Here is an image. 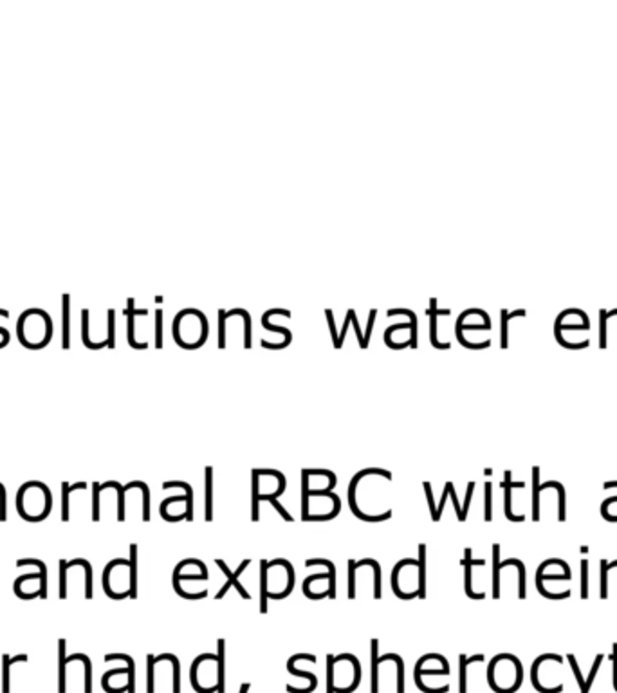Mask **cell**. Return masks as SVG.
Listing matches in <instances>:
<instances>
[{
    "label": "cell",
    "mask_w": 617,
    "mask_h": 693,
    "mask_svg": "<svg viewBox=\"0 0 617 693\" xmlns=\"http://www.w3.org/2000/svg\"><path fill=\"white\" fill-rule=\"evenodd\" d=\"M226 641H217V655L202 654L192 664L190 679L199 693H224V675H226Z\"/></svg>",
    "instance_id": "1"
},
{
    "label": "cell",
    "mask_w": 617,
    "mask_h": 693,
    "mask_svg": "<svg viewBox=\"0 0 617 693\" xmlns=\"http://www.w3.org/2000/svg\"><path fill=\"white\" fill-rule=\"evenodd\" d=\"M16 511L26 522H43L53 511V493L49 486L40 481H27L16 493Z\"/></svg>",
    "instance_id": "2"
},
{
    "label": "cell",
    "mask_w": 617,
    "mask_h": 693,
    "mask_svg": "<svg viewBox=\"0 0 617 693\" xmlns=\"http://www.w3.org/2000/svg\"><path fill=\"white\" fill-rule=\"evenodd\" d=\"M16 338L29 351L46 349L53 339V320L42 309H27L16 324Z\"/></svg>",
    "instance_id": "3"
},
{
    "label": "cell",
    "mask_w": 617,
    "mask_h": 693,
    "mask_svg": "<svg viewBox=\"0 0 617 693\" xmlns=\"http://www.w3.org/2000/svg\"><path fill=\"white\" fill-rule=\"evenodd\" d=\"M524 681L520 659L511 654L494 655L487 668V682L497 693H514Z\"/></svg>",
    "instance_id": "4"
},
{
    "label": "cell",
    "mask_w": 617,
    "mask_h": 693,
    "mask_svg": "<svg viewBox=\"0 0 617 693\" xmlns=\"http://www.w3.org/2000/svg\"><path fill=\"white\" fill-rule=\"evenodd\" d=\"M35 567V573L22 574L13 583V590L15 596L20 600H35V597H42L47 600V583H49V570H47V563L40 558H20L16 560V567Z\"/></svg>",
    "instance_id": "5"
},
{
    "label": "cell",
    "mask_w": 617,
    "mask_h": 693,
    "mask_svg": "<svg viewBox=\"0 0 617 693\" xmlns=\"http://www.w3.org/2000/svg\"><path fill=\"white\" fill-rule=\"evenodd\" d=\"M103 590L110 600L130 597V562L125 558H114L103 569Z\"/></svg>",
    "instance_id": "6"
},
{
    "label": "cell",
    "mask_w": 617,
    "mask_h": 693,
    "mask_svg": "<svg viewBox=\"0 0 617 693\" xmlns=\"http://www.w3.org/2000/svg\"><path fill=\"white\" fill-rule=\"evenodd\" d=\"M571 567H569V563L565 560H545L536 570V589H544L549 583H569L571 582Z\"/></svg>",
    "instance_id": "7"
},
{
    "label": "cell",
    "mask_w": 617,
    "mask_h": 693,
    "mask_svg": "<svg viewBox=\"0 0 617 693\" xmlns=\"http://www.w3.org/2000/svg\"><path fill=\"white\" fill-rule=\"evenodd\" d=\"M215 563H217V567H219V569L222 570V573H224V576H226V583H224V585L220 587V590H219V592H217L215 600H220V597H224V596H226V594H228V590L232 589V587H235V589H237V592H239L240 596L244 597V600H251V594H249V592H246V589H244V587L240 585V582H239V576H240V574L244 573V570L247 569V565H249V563H251V560H247V558L244 560V562L240 563V565H239V569H237L235 573H232V570H229L228 563L224 562V560L217 558V560H215Z\"/></svg>",
    "instance_id": "8"
},
{
    "label": "cell",
    "mask_w": 617,
    "mask_h": 693,
    "mask_svg": "<svg viewBox=\"0 0 617 693\" xmlns=\"http://www.w3.org/2000/svg\"><path fill=\"white\" fill-rule=\"evenodd\" d=\"M464 590H466V596L471 597V600H484L486 597V592H475L473 589V567H484L486 565V560H475L473 555H471V547H466L464 549Z\"/></svg>",
    "instance_id": "9"
},
{
    "label": "cell",
    "mask_w": 617,
    "mask_h": 693,
    "mask_svg": "<svg viewBox=\"0 0 617 693\" xmlns=\"http://www.w3.org/2000/svg\"><path fill=\"white\" fill-rule=\"evenodd\" d=\"M517 484L518 482H513V473L507 470L504 473V482H502V488H504V513H506L507 520H511V522H524L513 513V491Z\"/></svg>",
    "instance_id": "10"
},
{
    "label": "cell",
    "mask_w": 617,
    "mask_h": 693,
    "mask_svg": "<svg viewBox=\"0 0 617 693\" xmlns=\"http://www.w3.org/2000/svg\"><path fill=\"white\" fill-rule=\"evenodd\" d=\"M29 657L26 654H19V655H2V693H9L11 692V668L13 664H19V662H27Z\"/></svg>",
    "instance_id": "11"
},
{
    "label": "cell",
    "mask_w": 617,
    "mask_h": 693,
    "mask_svg": "<svg viewBox=\"0 0 617 693\" xmlns=\"http://www.w3.org/2000/svg\"><path fill=\"white\" fill-rule=\"evenodd\" d=\"M80 489H87V482H62V522L71 520V495Z\"/></svg>",
    "instance_id": "12"
},
{
    "label": "cell",
    "mask_w": 617,
    "mask_h": 693,
    "mask_svg": "<svg viewBox=\"0 0 617 693\" xmlns=\"http://www.w3.org/2000/svg\"><path fill=\"white\" fill-rule=\"evenodd\" d=\"M62 349L69 351L71 349V297L63 294L62 297Z\"/></svg>",
    "instance_id": "13"
},
{
    "label": "cell",
    "mask_w": 617,
    "mask_h": 693,
    "mask_svg": "<svg viewBox=\"0 0 617 693\" xmlns=\"http://www.w3.org/2000/svg\"><path fill=\"white\" fill-rule=\"evenodd\" d=\"M204 520L212 522L213 520V468L206 466L204 470Z\"/></svg>",
    "instance_id": "14"
},
{
    "label": "cell",
    "mask_w": 617,
    "mask_h": 693,
    "mask_svg": "<svg viewBox=\"0 0 617 693\" xmlns=\"http://www.w3.org/2000/svg\"><path fill=\"white\" fill-rule=\"evenodd\" d=\"M66 647H67V643H66V640H60L58 641V693H66V681H67V675H66V668H67V654H66Z\"/></svg>",
    "instance_id": "15"
},
{
    "label": "cell",
    "mask_w": 617,
    "mask_h": 693,
    "mask_svg": "<svg viewBox=\"0 0 617 693\" xmlns=\"http://www.w3.org/2000/svg\"><path fill=\"white\" fill-rule=\"evenodd\" d=\"M502 565L504 567H514V569L518 570V597L520 600H525V596H527V589H525V565H524V562L522 560H518V558H513V560H504L502 562Z\"/></svg>",
    "instance_id": "16"
},
{
    "label": "cell",
    "mask_w": 617,
    "mask_h": 693,
    "mask_svg": "<svg viewBox=\"0 0 617 693\" xmlns=\"http://www.w3.org/2000/svg\"><path fill=\"white\" fill-rule=\"evenodd\" d=\"M130 600L138 597V543H130Z\"/></svg>",
    "instance_id": "17"
},
{
    "label": "cell",
    "mask_w": 617,
    "mask_h": 693,
    "mask_svg": "<svg viewBox=\"0 0 617 693\" xmlns=\"http://www.w3.org/2000/svg\"><path fill=\"white\" fill-rule=\"evenodd\" d=\"M101 488H103V489H107V488L116 489V493H118V522H125V509H127V505H125V495H127V489H125V486H121L120 482H116V481H108V482H103V484H101Z\"/></svg>",
    "instance_id": "18"
},
{
    "label": "cell",
    "mask_w": 617,
    "mask_h": 693,
    "mask_svg": "<svg viewBox=\"0 0 617 693\" xmlns=\"http://www.w3.org/2000/svg\"><path fill=\"white\" fill-rule=\"evenodd\" d=\"M170 488H182L186 491V497H188V504H186V520L192 522L193 520V491L192 486L188 482H181V481H170L162 484V489H170Z\"/></svg>",
    "instance_id": "19"
},
{
    "label": "cell",
    "mask_w": 617,
    "mask_h": 693,
    "mask_svg": "<svg viewBox=\"0 0 617 693\" xmlns=\"http://www.w3.org/2000/svg\"><path fill=\"white\" fill-rule=\"evenodd\" d=\"M419 597H426V543H419Z\"/></svg>",
    "instance_id": "20"
},
{
    "label": "cell",
    "mask_w": 617,
    "mask_h": 693,
    "mask_svg": "<svg viewBox=\"0 0 617 693\" xmlns=\"http://www.w3.org/2000/svg\"><path fill=\"white\" fill-rule=\"evenodd\" d=\"M308 504H311V489H308V473L301 470V520H308Z\"/></svg>",
    "instance_id": "21"
},
{
    "label": "cell",
    "mask_w": 617,
    "mask_h": 693,
    "mask_svg": "<svg viewBox=\"0 0 617 693\" xmlns=\"http://www.w3.org/2000/svg\"><path fill=\"white\" fill-rule=\"evenodd\" d=\"M493 597H500V545L493 543Z\"/></svg>",
    "instance_id": "22"
},
{
    "label": "cell",
    "mask_w": 617,
    "mask_h": 693,
    "mask_svg": "<svg viewBox=\"0 0 617 693\" xmlns=\"http://www.w3.org/2000/svg\"><path fill=\"white\" fill-rule=\"evenodd\" d=\"M612 569H617V560L616 562L601 560V580H599V597L601 600L608 597V574Z\"/></svg>",
    "instance_id": "23"
},
{
    "label": "cell",
    "mask_w": 617,
    "mask_h": 693,
    "mask_svg": "<svg viewBox=\"0 0 617 693\" xmlns=\"http://www.w3.org/2000/svg\"><path fill=\"white\" fill-rule=\"evenodd\" d=\"M459 661H460V679H459V682H460V693H466V688H467V679H466L467 667H470L471 662L484 661V655H473V657H466V655L462 654L459 657Z\"/></svg>",
    "instance_id": "24"
},
{
    "label": "cell",
    "mask_w": 617,
    "mask_h": 693,
    "mask_svg": "<svg viewBox=\"0 0 617 693\" xmlns=\"http://www.w3.org/2000/svg\"><path fill=\"white\" fill-rule=\"evenodd\" d=\"M379 641L372 640V693L379 692Z\"/></svg>",
    "instance_id": "25"
},
{
    "label": "cell",
    "mask_w": 617,
    "mask_h": 693,
    "mask_svg": "<svg viewBox=\"0 0 617 693\" xmlns=\"http://www.w3.org/2000/svg\"><path fill=\"white\" fill-rule=\"evenodd\" d=\"M601 515L606 522H617V495L601 502Z\"/></svg>",
    "instance_id": "26"
},
{
    "label": "cell",
    "mask_w": 617,
    "mask_h": 693,
    "mask_svg": "<svg viewBox=\"0 0 617 693\" xmlns=\"http://www.w3.org/2000/svg\"><path fill=\"white\" fill-rule=\"evenodd\" d=\"M266 567L267 562H260V614L267 612V582H266Z\"/></svg>",
    "instance_id": "27"
},
{
    "label": "cell",
    "mask_w": 617,
    "mask_h": 693,
    "mask_svg": "<svg viewBox=\"0 0 617 693\" xmlns=\"http://www.w3.org/2000/svg\"><path fill=\"white\" fill-rule=\"evenodd\" d=\"M484 489H486V493H484V520L491 522L493 520V484L487 481L484 484Z\"/></svg>",
    "instance_id": "28"
},
{
    "label": "cell",
    "mask_w": 617,
    "mask_h": 693,
    "mask_svg": "<svg viewBox=\"0 0 617 693\" xmlns=\"http://www.w3.org/2000/svg\"><path fill=\"white\" fill-rule=\"evenodd\" d=\"M134 482H135V488L141 489V493H143V522H150V516H152V513H150V489H148V486L145 484V482H141V481H134Z\"/></svg>",
    "instance_id": "29"
},
{
    "label": "cell",
    "mask_w": 617,
    "mask_h": 693,
    "mask_svg": "<svg viewBox=\"0 0 617 693\" xmlns=\"http://www.w3.org/2000/svg\"><path fill=\"white\" fill-rule=\"evenodd\" d=\"M259 473L253 470V500H251V511H253V522H259V504H260V491H259Z\"/></svg>",
    "instance_id": "30"
},
{
    "label": "cell",
    "mask_w": 617,
    "mask_h": 693,
    "mask_svg": "<svg viewBox=\"0 0 617 693\" xmlns=\"http://www.w3.org/2000/svg\"><path fill=\"white\" fill-rule=\"evenodd\" d=\"M260 500H264V502H269V504L273 505V508L276 509L278 513H280V516H282V518L286 520V522H293V520H294L293 516H291L289 513H287V509L284 508V505H282V502L278 500V497H273V495H271V493H264V495H260Z\"/></svg>",
    "instance_id": "31"
},
{
    "label": "cell",
    "mask_w": 617,
    "mask_h": 693,
    "mask_svg": "<svg viewBox=\"0 0 617 693\" xmlns=\"http://www.w3.org/2000/svg\"><path fill=\"white\" fill-rule=\"evenodd\" d=\"M287 672H289L291 675H294V677H301V679H307L308 682L313 686H318V679H316V675L314 674H311V672H304V670H298L296 668V664H294V661H293V657L287 661Z\"/></svg>",
    "instance_id": "32"
},
{
    "label": "cell",
    "mask_w": 617,
    "mask_h": 693,
    "mask_svg": "<svg viewBox=\"0 0 617 693\" xmlns=\"http://www.w3.org/2000/svg\"><path fill=\"white\" fill-rule=\"evenodd\" d=\"M101 488L100 482H93V522H100V497H101Z\"/></svg>",
    "instance_id": "33"
},
{
    "label": "cell",
    "mask_w": 617,
    "mask_h": 693,
    "mask_svg": "<svg viewBox=\"0 0 617 693\" xmlns=\"http://www.w3.org/2000/svg\"><path fill=\"white\" fill-rule=\"evenodd\" d=\"M581 597H589V560H581Z\"/></svg>",
    "instance_id": "34"
},
{
    "label": "cell",
    "mask_w": 617,
    "mask_h": 693,
    "mask_svg": "<svg viewBox=\"0 0 617 693\" xmlns=\"http://www.w3.org/2000/svg\"><path fill=\"white\" fill-rule=\"evenodd\" d=\"M452 484H453V482H446V486H444V493H442V498H440L439 505H437V509H435V516H433V518H432L433 522H439V520H440V516H442L444 505H446L447 497H450V488H452Z\"/></svg>",
    "instance_id": "35"
},
{
    "label": "cell",
    "mask_w": 617,
    "mask_h": 693,
    "mask_svg": "<svg viewBox=\"0 0 617 693\" xmlns=\"http://www.w3.org/2000/svg\"><path fill=\"white\" fill-rule=\"evenodd\" d=\"M332 668H334V655H327V693H336Z\"/></svg>",
    "instance_id": "36"
},
{
    "label": "cell",
    "mask_w": 617,
    "mask_h": 693,
    "mask_svg": "<svg viewBox=\"0 0 617 693\" xmlns=\"http://www.w3.org/2000/svg\"><path fill=\"white\" fill-rule=\"evenodd\" d=\"M155 314H157V322H155V331H157V332H155V346H157V349H162V327H161L162 312H161V309H159Z\"/></svg>",
    "instance_id": "37"
},
{
    "label": "cell",
    "mask_w": 617,
    "mask_h": 693,
    "mask_svg": "<svg viewBox=\"0 0 617 693\" xmlns=\"http://www.w3.org/2000/svg\"><path fill=\"white\" fill-rule=\"evenodd\" d=\"M114 311H108V349H114L116 342H114Z\"/></svg>",
    "instance_id": "38"
},
{
    "label": "cell",
    "mask_w": 617,
    "mask_h": 693,
    "mask_svg": "<svg viewBox=\"0 0 617 693\" xmlns=\"http://www.w3.org/2000/svg\"><path fill=\"white\" fill-rule=\"evenodd\" d=\"M473 491H475V482H470V484H467L466 498H464V505H462V513H464V516H466V518H467V511H470L471 498H473Z\"/></svg>",
    "instance_id": "39"
},
{
    "label": "cell",
    "mask_w": 617,
    "mask_h": 693,
    "mask_svg": "<svg viewBox=\"0 0 617 693\" xmlns=\"http://www.w3.org/2000/svg\"><path fill=\"white\" fill-rule=\"evenodd\" d=\"M0 338L4 339L6 343H9V339H11V334H9V331L6 327H0Z\"/></svg>",
    "instance_id": "40"
},
{
    "label": "cell",
    "mask_w": 617,
    "mask_h": 693,
    "mask_svg": "<svg viewBox=\"0 0 617 693\" xmlns=\"http://www.w3.org/2000/svg\"><path fill=\"white\" fill-rule=\"evenodd\" d=\"M249 688H251L249 682H244L242 688H240V693H247V692H249Z\"/></svg>",
    "instance_id": "41"
}]
</instances>
